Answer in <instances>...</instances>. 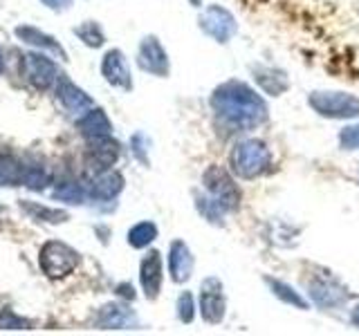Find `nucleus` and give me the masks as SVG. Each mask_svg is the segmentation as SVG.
<instances>
[{
	"label": "nucleus",
	"mask_w": 359,
	"mask_h": 336,
	"mask_svg": "<svg viewBox=\"0 0 359 336\" xmlns=\"http://www.w3.org/2000/svg\"><path fill=\"white\" fill-rule=\"evenodd\" d=\"M211 106L216 115H220V119L241 130H252L267 119L263 99L241 81H227L216 88L211 97Z\"/></svg>",
	"instance_id": "nucleus-1"
},
{
	"label": "nucleus",
	"mask_w": 359,
	"mask_h": 336,
	"mask_svg": "<svg viewBox=\"0 0 359 336\" xmlns=\"http://www.w3.org/2000/svg\"><path fill=\"white\" fill-rule=\"evenodd\" d=\"M229 160H231V168L236 175L243 179H254V177H261L269 168V164H272V153H269V148L263 141L247 139L236 146Z\"/></svg>",
	"instance_id": "nucleus-2"
},
{
	"label": "nucleus",
	"mask_w": 359,
	"mask_h": 336,
	"mask_svg": "<svg viewBox=\"0 0 359 336\" xmlns=\"http://www.w3.org/2000/svg\"><path fill=\"white\" fill-rule=\"evenodd\" d=\"M39 265L43 269V274H48L50 278H65L76 269L79 253L65 242L52 240L43 244V249L39 253Z\"/></svg>",
	"instance_id": "nucleus-3"
},
{
	"label": "nucleus",
	"mask_w": 359,
	"mask_h": 336,
	"mask_svg": "<svg viewBox=\"0 0 359 336\" xmlns=\"http://www.w3.org/2000/svg\"><path fill=\"white\" fill-rule=\"evenodd\" d=\"M308 104L321 117L330 119H355L359 117V99L344 92H314Z\"/></svg>",
	"instance_id": "nucleus-4"
},
{
	"label": "nucleus",
	"mask_w": 359,
	"mask_h": 336,
	"mask_svg": "<svg viewBox=\"0 0 359 336\" xmlns=\"http://www.w3.org/2000/svg\"><path fill=\"white\" fill-rule=\"evenodd\" d=\"M202 179H205V188L211 193V197L218 200L224 209H227V211L238 209L241 190H238V186L233 184V179L229 177L227 171H222L220 166H211Z\"/></svg>",
	"instance_id": "nucleus-5"
},
{
	"label": "nucleus",
	"mask_w": 359,
	"mask_h": 336,
	"mask_svg": "<svg viewBox=\"0 0 359 336\" xmlns=\"http://www.w3.org/2000/svg\"><path fill=\"white\" fill-rule=\"evenodd\" d=\"M200 27L205 29V34H209L211 38H216L218 43H227L233 34L238 31V25H236L233 16L220 5H211L205 9V14L200 16Z\"/></svg>",
	"instance_id": "nucleus-6"
},
{
	"label": "nucleus",
	"mask_w": 359,
	"mask_h": 336,
	"mask_svg": "<svg viewBox=\"0 0 359 336\" xmlns=\"http://www.w3.org/2000/svg\"><path fill=\"white\" fill-rule=\"evenodd\" d=\"M25 76L36 90H50L54 83H59L63 78L59 67L41 54H27L25 56Z\"/></svg>",
	"instance_id": "nucleus-7"
},
{
	"label": "nucleus",
	"mask_w": 359,
	"mask_h": 336,
	"mask_svg": "<svg viewBox=\"0 0 359 336\" xmlns=\"http://www.w3.org/2000/svg\"><path fill=\"white\" fill-rule=\"evenodd\" d=\"M200 312H202V318L211 325H218L224 318V294H222V283L218 278L211 276L202 283Z\"/></svg>",
	"instance_id": "nucleus-8"
},
{
	"label": "nucleus",
	"mask_w": 359,
	"mask_h": 336,
	"mask_svg": "<svg viewBox=\"0 0 359 336\" xmlns=\"http://www.w3.org/2000/svg\"><path fill=\"white\" fill-rule=\"evenodd\" d=\"M140 67L155 76L168 74V56L155 36H146L140 45Z\"/></svg>",
	"instance_id": "nucleus-9"
},
{
	"label": "nucleus",
	"mask_w": 359,
	"mask_h": 336,
	"mask_svg": "<svg viewBox=\"0 0 359 336\" xmlns=\"http://www.w3.org/2000/svg\"><path fill=\"white\" fill-rule=\"evenodd\" d=\"M101 74L104 78L115 88L121 90H130L133 88V78H130V70H128V63L123 59V54L119 50H110L104 61H101Z\"/></svg>",
	"instance_id": "nucleus-10"
},
{
	"label": "nucleus",
	"mask_w": 359,
	"mask_h": 336,
	"mask_svg": "<svg viewBox=\"0 0 359 336\" xmlns=\"http://www.w3.org/2000/svg\"><path fill=\"white\" fill-rule=\"evenodd\" d=\"M140 280L144 287L146 298H157L162 289V255L160 251H149L144 255L142 267H140Z\"/></svg>",
	"instance_id": "nucleus-11"
},
{
	"label": "nucleus",
	"mask_w": 359,
	"mask_h": 336,
	"mask_svg": "<svg viewBox=\"0 0 359 336\" xmlns=\"http://www.w3.org/2000/svg\"><path fill=\"white\" fill-rule=\"evenodd\" d=\"M119 157V146L112 141L110 137H99V139H90V148H88V162L93 164L95 171H108V168L117 162Z\"/></svg>",
	"instance_id": "nucleus-12"
},
{
	"label": "nucleus",
	"mask_w": 359,
	"mask_h": 336,
	"mask_svg": "<svg viewBox=\"0 0 359 336\" xmlns=\"http://www.w3.org/2000/svg\"><path fill=\"white\" fill-rule=\"evenodd\" d=\"M168 272L175 283H184L191 278L194 272V255H191L189 246L182 240H175L171 244V253H168Z\"/></svg>",
	"instance_id": "nucleus-13"
},
{
	"label": "nucleus",
	"mask_w": 359,
	"mask_h": 336,
	"mask_svg": "<svg viewBox=\"0 0 359 336\" xmlns=\"http://www.w3.org/2000/svg\"><path fill=\"white\" fill-rule=\"evenodd\" d=\"M76 128H79V132H81L86 139H99V137H110L112 123L106 117L104 110L90 108L86 115L76 121Z\"/></svg>",
	"instance_id": "nucleus-14"
},
{
	"label": "nucleus",
	"mask_w": 359,
	"mask_h": 336,
	"mask_svg": "<svg viewBox=\"0 0 359 336\" xmlns=\"http://www.w3.org/2000/svg\"><path fill=\"white\" fill-rule=\"evenodd\" d=\"M56 97L63 104L65 110H70L72 115H79V112H88L93 108V99H90L81 88H76L74 83L61 78L59 85H56Z\"/></svg>",
	"instance_id": "nucleus-15"
},
{
	"label": "nucleus",
	"mask_w": 359,
	"mask_h": 336,
	"mask_svg": "<svg viewBox=\"0 0 359 336\" xmlns=\"http://www.w3.org/2000/svg\"><path fill=\"white\" fill-rule=\"evenodd\" d=\"M16 36L20 41H25L27 45H36V48H43V50H48L52 54H56L59 59H67V54L65 50L61 48V43L56 41L54 36H48V34H43L41 29H34L29 25H22V27H16Z\"/></svg>",
	"instance_id": "nucleus-16"
},
{
	"label": "nucleus",
	"mask_w": 359,
	"mask_h": 336,
	"mask_svg": "<svg viewBox=\"0 0 359 336\" xmlns=\"http://www.w3.org/2000/svg\"><path fill=\"white\" fill-rule=\"evenodd\" d=\"M130 323H135V316L128 307H121V305H115V302H110V305H104L99 309L97 325L104 330H121Z\"/></svg>",
	"instance_id": "nucleus-17"
},
{
	"label": "nucleus",
	"mask_w": 359,
	"mask_h": 336,
	"mask_svg": "<svg viewBox=\"0 0 359 336\" xmlns=\"http://www.w3.org/2000/svg\"><path fill=\"white\" fill-rule=\"evenodd\" d=\"M121 188H123V177L115 171H104L93 182L90 195L95 200H112L115 195L121 193Z\"/></svg>",
	"instance_id": "nucleus-18"
},
{
	"label": "nucleus",
	"mask_w": 359,
	"mask_h": 336,
	"mask_svg": "<svg viewBox=\"0 0 359 336\" xmlns=\"http://www.w3.org/2000/svg\"><path fill=\"white\" fill-rule=\"evenodd\" d=\"M22 166L16 157L11 155H0V186H18L22 184Z\"/></svg>",
	"instance_id": "nucleus-19"
},
{
	"label": "nucleus",
	"mask_w": 359,
	"mask_h": 336,
	"mask_svg": "<svg viewBox=\"0 0 359 336\" xmlns=\"http://www.w3.org/2000/svg\"><path fill=\"white\" fill-rule=\"evenodd\" d=\"M20 206L25 213L34 220H41V222H50V224H61L67 220V213L65 211H56V209H48V206H41V204H34V202L27 200H20Z\"/></svg>",
	"instance_id": "nucleus-20"
},
{
	"label": "nucleus",
	"mask_w": 359,
	"mask_h": 336,
	"mask_svg": "<svg viewBox=\"0 0 359 336\" xmlns=\"http://www.w3.org/2000/svg\"><path fill=\"white\" fill-rule=\"evenodd\" d=\"M157 238V227L153 222H140L128 231V242L135 249H144Z\"/></svg>",
	"instance_id": "nucleus-21"
},
{
	"label": "nucleus",
	"mask_w": 359,
	"mask_h": 336,
	"mask_svg": "<svg viewBox=\"0 0 359 336\" xmlns=\"http://www.w3.org/2000/svg\"><path fill=\"white\" fill-rule=\"evenodd\" d=\"M74 34L88 45V48H101V45H104V41H106L104 31H101V27L97 25L95 20L83 22L81 27H76V29H74Z\"/></svg>",
	"instance_id": "nucleus-22"
},
{
	"label": "nucleus",
	"mask_w": 359,
	"mask_h": 336,
	"mask_svg": "<svg viewBox=\"0 0 359 336\" xmlns=\"http://www.w3.org/2000/svg\"><path fill=\"white\" fill-rule=\"evenodd\" d=\"M56 200H63V202H70V204H81L83 202V188L74 184V182H63L54 188L52 193Z\"/></svg>",
	"instance_id": "nucleus-23"
},
{
	"label": "nucleus",
	"mask_w": 359,
	"mask_h": 336,
	"mask_svg": "<svg viewBox=\"0 0 359 336\" xmlns=\"http://www.w3.org/2000/svg\"><path fill=\"white\" fill-rule=\"evenodd\" d=\"M45 182H48V175H45L43 166H36V164L25 166V171H22V184L29 190H41Z\"/></svg>",
	"instance_id": "nucleus-24"
},
{
	"label": "nucleus",
	"mask_w": 359,
	"mask_h": 336,
	"mask_svg": "<svg viewBox=\"0 0 359 336\" xmlns=\"http://www.w3.org/2000/svg\"><path fill=\"white\" fill-rule=\"evenodd\" d=\"M272 283V280H269ZM272 289H274V294L278 296V298H283L285 302H292V305H297V307H306V300H303L301 296H297L294 294V289H290L287 285H283V283H278V280H274L272 283Z\"/></svg>",
	"instance_id": "nucleus-25"
},
{
	"label": "nucleus",
	"mask_w": 359,
	"mask_h": 336,
	"mask_svg": "<svg viewBox=\"0 0 359 336\" xmlns=\"http://www.w3.org/2000/svg\"><path fill=\"white\" fill-rule=\"evenodd\" d=\"M177 316L182 323H191L194 321V298H191L189 291H184L177 300Z\"/></svg>",
	"instance_id": "nucleus-26"
},
{
	"label": "nucleus",
	"mask_w": 359,
	"mask_h": 336,
	"mask_svg": "<svg viewBox=\"0 0 359 336\" xmlns=\"http://www.w3.org/2000/svg\"><path fill=\"white\" fill-rule=\"evenodd\" d=\"M341 146L344 148H359V126L341 132Z\"/></svg>",
	"instance_id": "nucleus-27"
},
{
	"label": "nucleus",
	"mask_w": 359,
	"mask_h": 336,
	"mask_svg": "<svg viewBox=\"0 0 359 336\" xmlns=\"http://www.w3.org/2000/svg\"><path fill=\"white\" fill-rule=\"evenodd\" d=\"M20 325H27V323L16 318L11 312H3V316H0V328H3V330H16V328H20Z\"/></svg>",
	"instance_id": "nucleus-28"
},
{
	"label": "nucleus",
	"mask_w": 359,
	"mask_h": 336,
	"mask_svg": "<svg viewBox=\"0 0 359 336\" xmlns=\"http://www.w3.org/2000/svg\"><path fill=\"white\" fill-rule=\"evenodd\" d=\"M43 5H48L50 9H65L72 5V0H43Z\"/></svg>",
	"instance_id": "nucleus-29"
},
{
	"label": "nucleus",
	"mask_w": 359,
	"mask_h": 336,
	"mask_svg": "<svg viewBox=\"0 0 359 336\" xmlns=\"http://www.w3.org/2000/svg\"><path fill=\"white\" fill-rule=\"evenodd\" d=\"M353 323H355V325H359V307H357V309H355V314H353Z\"/></svg>",
	"instance_id": "nucleus-30"
},
{
	"label": "nucleus",
	"mask_w": 359,
	"mask_h": 336,
	"mask_svg": "<svg viewBox=\"0 0 359 336\" xmlns=\"http://www.w3.org/2000/svg\"><path fill=\"white\" fill-rule=\"evenodd\" d=\"M189 3H191V5H196V7H200V5H202V0H189Z\"/></svg>",
	"instance_id": "nucleus-31"
},
{
	"label": "nucleus",
	"mask_w": 359,
	"mask_h": 336,
	"mask_svg": "<svg viewBox=\"0 0 359 336\" xmlns=\"http://www.w3.org/2000/svg\"><path fill=\"white\" fill-rule=\"evenodd\" d=\"M3 67H5V63H3V52H0V72H3Z\"/></svg>",
	"instance_id": "nucleus-32"
}]
</instances>
